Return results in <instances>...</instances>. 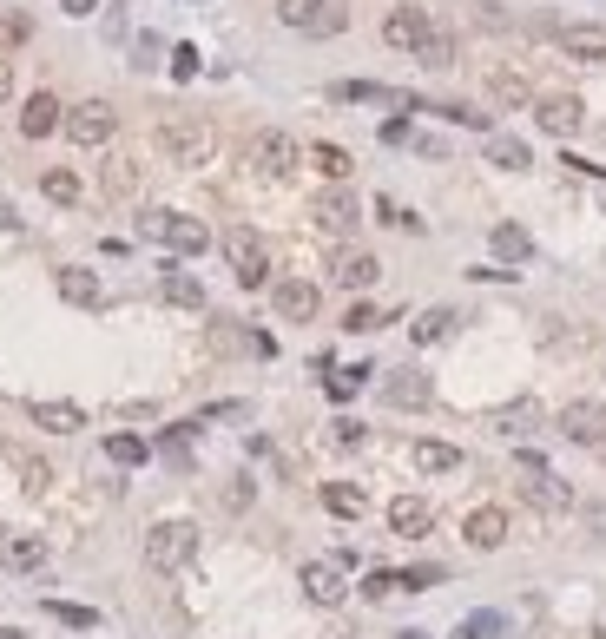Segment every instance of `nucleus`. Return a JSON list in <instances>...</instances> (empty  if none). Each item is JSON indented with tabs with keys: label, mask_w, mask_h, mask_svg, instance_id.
Returning a JSON list of instances; mask_svg holds the SVG:
<instances>
[{
	"label": "nucleus",
	"mask_w": 606,
	"mask_h": 639,
	"mask_svg": "<svg viewBox=\"0 0 606 639\" xmlns=\"http://www.w3.org/2000/svg\"><path fill=\"white\" fill-rule=\"evenodd\" d=\"M192 554H198V521H152L145 528V567L152 574H178V567H192Z\"/></svg>",
	"instance_id": "f257e3e1"
},
{
	"label": "nucleus",
	"mask_w": 606,
	"mask_h": 639,
	"mask_svg": "<svg viewBox=\"0 0 606 639\" xmlns=\"http://www.w3.org/2000/svg\"><path fill=\"white\" fill-rule=\"evenodd\" d=\"M159 152L178 172H198V165H211V152H218V132H211V119H165Z\"/></svg>",
	"instance_id": "f03ea898"
},
{
	"label": "nucleus",
	"mask_w": 606,
	"mask_h": 639,
	"mask_svg": "<svg viewBox=\"0 0 606 639\" xmlns=\"http://www.w3.org/2000/svg\"><path fill=\"white\" fill-rule=\"evenodd\" d=\"M139 238L165 244L172 257H198V251H211V224L185 218V211H145V218H139Z\"/></svg>",
	"instance_id": "7ed1b4c3"
},
{
	"label": "nucleus",
	"mask_w": 606,
	"mask_h": 639,
	"mask_svg": "<svg viewBox=\"0 0 606 639\" xmlns=\"http://www.w3.org/2000/svg\"><path fill=\"white\" fill-rule=\"evenodd\" d=\"M521 501H527V508H541V514H567V508H574V488H567L534 448H521Z\"/></svg>",
	"instance_id": "20e7f679"
},
{
	"label": "nucleus",
	"mask_w": 606,
	"mask_h": 639,
	"mask_svg": "<svg viewBox=\"0 0 606 639\" xmlns=\"http://www.w3.org/2000/svg\"><path fill=\"white\" fill-rule=\"evenodd\" d=\"M224 264H231V277L244 290H264V277H271V251H264V238H257L251 224H231L224 231Z\"/></svg>",
	"instance_id": "39448f33"
},
{
	"label": "nucleus",
	"mask_w": 606,
	"mask_h": 639,
	"mask_svg": "<svg viewBox=\"0 0 606 639\" xmlns=\"http://www.w3.org/2000/svg\"><path fill=\"white\" fill-rule=\"evenodd\" d=\"M534 126H541L547 139H574V132L587 126V106H580L574 93H541L534 99Z\"/></svg>",
	"instance_id": "423d86ee"
},
{
	"label": "nucleus",
	"mask_w": 606,
	"mask_h": 639,
	"mask_svg": "<svg viewBox=\"0 0 606 639\" xmlns=\"http://www.w3.org/2000/svg\"><path fill=\"white\" fill-rule=\"evenodd\" d=\"M297 587H303V600H310V607H343V600H350V580H343V567H336V560H303Z\"/></svg>",
	"instance_id": "0eeeda50"
},
{
	"label": "nucleus",
	"mask_w": 606,
	"mask_h": 639,
	"mask_svg": "<svg viewBox=\"0 0 606 639\" xmlns=\"http://www.w3.org/2000/svg\"><path fill=\"white\" fill-rule=\"evenodd\" d=\"M112 132H119V112H112L106 99H80V106L66 112V139L73 145H106Z\"/></svg>",
	"instance_id": "6e6552de"
},
{
	"label": "nucleus",
	"mask_w": 606,
	"mask_h": 639,
	"mask_svg": "<svg viewBox=\"0 0 606 639\" xmlns=\"http://www.w3.org/2000/svg\"><path fill=\"white\" fill-rule=\"evenodd\" d=\"M429 33H435V20L422 14V7H389V14H383V40L396 53H422V47H429Z\"/></svg>",
	"instance_id": "1a4fd4ad"
},
{
	"label": "nucleus",
	"mask_w": 606,
	"mask_h": 639,
	"mask_svg": "<svg viewBox=\"0 0 606 639\" xmlns=\"http://www.w3.org/2000/svg\"><path fill=\"white\" fill-rule=\"evenodd\" d=\"M554 429L567 435V442H580V448H600L606 442V402H567L554 416Z\"/></svg>",
	"instance_id": "9d476101"
},
{
	"label": "nucleus",
	"mask_w": 606,
	"mask_h": 639,
	"mask_svg": "<svg viewBox=\"0 0 606 639\" xmlns=\"http://www.w3.org/2000/svg\"><path fill=\"white\" fill-rule=\"evenodd\" d=\"M297 139L290 132H257L251 139V165H257V178H284V172H297Z\"/></svg>",
	"instance_id": "9b49d317"
},
{
	"label": "nucleus",
	"mask_w": 606,
	"mask_h": 639,
	"mask_svg": "<svg viewBox=\"0 0 606 639\" xmlns=\"http://www.w3.org/2000/svg\"><path fill=\"white\" fill-rule=\"evenodd\" d=\"M277 20L297 33H336L343 14H336V0H277Z\"/></svg>",
	"instance_id": "f8f14e48"
},
{
	"label": "nucleus",
	"mask_w": 606,
	"mask_h": 639,
	"mask_svg": "<svg viewBox=\"0 0 606 639\" xmlns=\"http://www.w3.org/2000/svg\"><path fill=\"white\" fill-rule=\"evenodd\" d=\"M271 310H277L284 323H310V317H317V284H303V277L271 284Z\"/></svg>",
	"instance_id": "ddd939ff"
},
{
	"label": "nucleus",
	"mask_w": 606,
	"mask_h": 639,
	"mask_svg": "<svg viewBox=\"0 0 606 639\" xmlns=\"http://www.w3.org/2000/svg\"><path fill=\"white\" fill-rule=\"evenodd\" d=\"M383 396H389V409H429V402H435V383L422 376V369H389Z\"/></svg>",
	"instance_id": "4468645a"
},
{
	"label": "nucleus",
	"mask_w": 606,
	"mask_h": 639,
	"mask_svg": "<svg viewBox=\"0 0 606 639\" xmlns=\"http://www.w3.org/2000/svg\"><path fill=\"white\" fill-rule=\"evenodd\" d=\"M310 218H317L323 231H330V238H350V231H356V198L343 192V185H330V192H323L317 205H310Z\"/></svg>",
	"instance_id": "2eb2a0df"
},
{
	"label": "nucleus",
	"mask_w": 606,
	"mask_h": 639,
	"mask_svg": "<svg viewBox=\"0 0 606 639\" xmlns=\"http://www.w3.org/2000/svg\"><path fill=\"white\" fill-rule=\"evenodd\" d=\"M389 528H396L402 541H422V534L435 528V508L422 495H396V501H389Z\"/></svg>",
	"instance_id": "dca6fc26"
},
{
	"label": "nucleus",
	"mask_w": 606,
	"mask_h": 639,
	"mask_svg": "<svg viewBox=\"0 0 606 639\" xmlns=\"http://www.w3.org/2000/svg\"><path fill=\"white\" fill-rule=\"evenodd\" d=\"M53 126H66V106L53 93H33L27 106H20V139H47Z\"/></svg>",
	"instance_id": "f3484780"
},
{
	"label": "nucleus",
	"mask_w": 606,
	"mask_h": 639,
	"mask_svg": "<svg viewBox=\"0 0 606 639\" xmlns=\"http://www.w3.org/2000/svg\"><path fill=\"white\" fill-rule=\"evenodd\" d=\"M53 290H60L66 304H80V310H99V304H106V284H99L93 271H80V264H66V271L53 277Z\"/></svg>",
	"instance_id": "a211bd4d"
},
{
	"label": "nucleus",
	"mask_w": 606,
	"mask_h": 639,
	"mask_svg": "<svg viewBox=\"0 0 606 639\" xmlns=\"http://www.w3.org/2000/svg\"><path fill=\"white\" fill-rule=\"evenodd\" d=\"M462 541L481 547V554H495V547L508 541V514H501V508H475V514L462 521Z\"/></svg>",
	"instance_id": "6ab92c4d"
},
{
	"label": "nucleus",
	"mask_w": 606,
	"mask_h": 639,
	"mask_svg": "<svg viewBox=\"0 0 606 639\" xmlns=\"http://www.w3.org/2000/svg\"><path fill=\"white\" fill-rule=\"evenodd\" d=\"M159 297H165V304H178V310H205V284H198L192 271H178V257L159 271Z\"/></svg>",
	"instance_id": "aec40b11"
},
{
	"label": "nucleus",
	"mask_w": 606,
	"mask_h": 639,
	"mask_svg": "<svg viewBox=\"0 0 606 639\" xmlns=\"http://www.w3.org/2000/svg\"><path fill=\"white\" fill-rule=\"evenodd\" d=\"M0 567H14V574L47 567V541L40 534H0Z\"/></svg>",
	"instance_id": "412c9836"
},
{
	"label": "nucleus",
	"mask_w": 606,
	"mask_h": 639,
	"mask_svg": "<svg viewBox=\"0 0 606 639\" xmlns=\"http://www.w3.org/2000/svg\"><path fill=\"white\" fill-rule=\"evenodd\" d=\"M27 416L40 422V429H53V435L86 429V409H80V402H47V396H40V402H27Z\"/></svg>",
	"instance_id": "4be33fe9"
},
{
	"label": "nucleus",
	"mask_w": 606,
	"mask_h": 639,
	"mask_svg": "<svg viewBox=\"0 0 606 639\" xmlns=\"http://www.w3.org/2000/svg\"><path fill=\"white\" fill-rule=\"evenodd\" d=\"M554 40H560V53H574V60H606V27L574 20V27H560Z\"/></svg>",
	"instance_id": "5701e85b"
},
{
	"label": "nucleus",
	"mask_w": 606,
	"mask_h": 639,
	"mask_svg": "<svg viewBox=\"0 0 606 639\" xmlns=\"http://www.w3.org/2000/svg\"><path fill=\"white\" fill-rule=\"evenodd\" d=\"M376 277H383L376 251H343V257H336V284H343V290H369Z\"/></svg>",
	"instance_id": "b1692460"
},
{
	"label": "nucleus",
	"mask_w": 606,
	"mask_h": 639,
	"mask_svg": "<svg viewBox=\"0 0 606 639\" xmlns=\"http://www.w3.org/2000/svg\"><path fill=\"white\" fill-rule=\"evenodd\" d=\"M488 244H495L501 264H527V257H534V238H527V224H508V218L488 231Z\"/></svg>",
	"instance_id": "393cba45"
},
{
	"label": "nucleus",
	"mask_w": 606,
	"mask_h": 639,
	"mask_svg": "<svg viewBox=\"0 0 606 639\" xmlns=\"http://www.w3.org/2000/svg\"><path fill=\"white\" fill-rule=\"evenodd\" d=\"M495 429H501V435H527V429H541V402H534V396L501 402V409H495Z\"/></svg>",
	"instance_id": "a878e982"
},
{
	"label": "nucleus",
	"mask_w": 606,
	"mask_h": 639,
	"mask_svg": "<svg viewBox=\"0 0 606 639\" xmlns=\"http://www.w3.org/2000/svg\"><path fill=\"white\" fill-rule=\"evenodd\" d=\"M409 455H415L422 475H455V468H462V448H455V442H415Z\"/></svg>",
	"instance_id": "bb28decb"
},
{
	"label": "nucleus",
	"mask_w": 606,
	"mask_h": 639,
	"mask_svg": "<svg viewBox=\"0 0 606 639\" xmlns=\"http://www.w3.org/2000/svg\"><path fill=\"white\" fill-rule=\"evenodd\" d=\"M488 165H501V172H527V165H534V152H527L514 132H488Z\"/></svg>",
	"instance_id": "cd10ccee"
},
{
	"label": "nucleus",
	"mask_w": 606,
	"mask_h": 639,
	"mask_svg": "<svg viewBox=\"0 0 606 639\" xmlns=\"http://www.w3.org/2000/svg\"><path fill=\"white\" fill-rule=\"evenodd\" d=\"M448 330H455V310H448V304H429V310H422V317L409 323V336H415V350H429V343H442Z\"/></svg>",
	"instance_id": "c85d7f7f"
},
{
	"label": "nucleus",
	"mask_w": 606,
	"mask_h": 639,
	"mask_svg": "<svg viewBox=\"0 0 606 639\" xmlns=\"http://www.w3.org/2000/svg\"><path fill=\"white\" fill-rule=\"evenodd\" d=\"M323 508L343 514V521H356V514H369V495L356 488V481H330V488H323Z\"/></svg>",
	"instance_id": "c756f323"
},
{
	"label": "nucleus",
	"mask_w": 606,
	"mask_h": 639,
	"mask_svg": "<svg viewBox=\"0 0 606 639\" xmlns=\"http://www.w3.org/2000/svg\"><path fill=\"white\" fill-rule=\"evenodd\" d=\"M310 165H317V172L330 178V185H343V178L356 172V159L343 152V145H310Z\"/></svg>",
	"instance_id": "7c9ffc66"
},
{
	"label": "nucleus",
	"mask_w": 606,
	"mask_h": 639,
	"mask_svg": "<svg viewBox=\"0 0 606 639\" xmlns=\"http://www.w3.org/2000/svg\"><path fill=\"white\" fill-rule=\"evenodd\" d=\"M106 455H112L119 468H139L145 455H152V442H145V435H126V429H119V435H106Z\"/></svg>",
	"instance_id": "2f4dec72"
},
{
	"label": "nucleus",
	"mask_w": 606,
	"mask_h": 639,
	"mask_svg": "<svg viewBox=\"0 0 606 639\" xmlns=\"http://www.w3.org/2000/svg\"><path fill=\"white\" fill-rule=\"evenodd\" d=\"M99 185H106V198H132V192H139V165H132V159H112L106 172H99Z\"/></svg>",
	"instance_id": "473e14b6"
},
{
	"label": "nucleus",
	"mask_w": 606,
	"mask_h": 639,
	"mask_svg": "<svg viewBox=\"0 0 606 639\" xmlns=\"http://www.w3.org/2000/svg\"><path fill=\"white\" fill-rule=\"evenodd\" d=\"M488 93H495V106H527V80H521V73H508V66L488 73Z\"/></svg>",
	"instance_id": "72a5a7b5"
},
{
	"label": "nucleus",
	"mask_w": 606,
	"mask_h": 639,
	"mask_svg": "<svg viewBox=\"0 0 606 639\" xmlns=\"http://www.w3.org/2000/svg\"><path fill=\"white\" fill-rule=\"evenodd\" d=\"M47 613H53L60 626H73V633H93V626H99V613L80 607V600H47Z\"/></svg>",
	"instance_id": "f704fd0d"
},
{
	"label": "nucleus",
	"mask_w": 606,
	"mask_h": 639,
	"mask_svg": "<svg viewBox=\"0 0 606 639\" xmlns=\"http://www.w3.org/2000/svg\"><path fill=\"white\" fill-rule=\"evenodd\" d=\"M455 639H508V620H501V613H468V620L455 626Z\"/></svg>",
	"instance_id": "c9c22d12"
},
{
	"label": "nucleus",
	"mask_w": 606,
	"mask_h": 639,
	"mask_svg": "<svg viewBox=\"0 0 606 639\" xmlns=\"http://www.w3.org/2000/svg\"><path fill=\"white\" fill-rule=\"evenodd\" d=\"M40 192H47V198H53V205H73V198H80V178L66 172V165H53V172H47V178H40Z\"/></svg>",
	"instance_id": "e433bc0d"
},
{
	"label": "nucleus",
	"mask_w": 606,
	"mask_h": 639,
	"mask_svg": "<svg viewBox=\"0 0 606 639\" xmlns=\"http://www.w3.org/2000/svg\"><path fill=\"white\" fill-rule=\"evenodd\" d=\"M369 600H389V593H409V574H396V567H376V574L363 580Z\"/></svg>",
	"instance_id": "4c0bfd02"
},
{
	"label": "nucleus",
	"mask_w": 606,
	"mask_h": 639,
	"mask_svg": "<svg viewBox=\"0 0 606 639\" xmlns=\"http://www.w3.org/2000/svg\"><path fill=\"white\" fill-rule=\"evenodd\" d=\"M415 60H422V66H435V73H442V66H455V40H448V33L435 27V33H429V47L415 53Z\"/></svg>",
	"instance_id": "58836bf2"
},
{
	"label": "nucleus",
	"mask_w": 606,
	"mask_h": 639,
	"mask_svg": "<svg viewBox=\"0 0 606 639\" xmlns=\"http://www.w3.org/2000/svg\"><path fill=\"white\" fill-rule=\"evenodd\" d=\"M159 455H165V462H192V429H165Z\"/></svg>",
	"instance_id": "ea45409f"
},
{
	"label": "nucleus",
	"mask_w": 606,
	"mask_h": 639,
	"mask_svg": "<svg viewBox=\"0 0 606 639\" xmlns=\"http://www.w3.org/2000/svg\"><path fill=\"white\" fill-rule=\"evenodd\" d=\"M363 383H369V369H363V363H356V369H336V376H330V396H336V402H350Z\"/></svg>",
	"instance_id": "a19ab883"
},
{
	"label": "nucleus",
	"mask_w": 606,
	"mask_h": 639,
	"mask_svg": "<svg viewBox=\"0 0 606 639\" xmlns=\"http://www.w3.org/2000/svg\"><path fill=\"white\" fill-rule=\"evenodd\" d=\"M376 323H383V310H376V304H356L350 317H343V330H350V336H369Z\"/></svg>",
	"instance_id": "79ce46f5"
},
{
	"label": "nucleus",
	"mask_w": 606,
	"mask_h": 639,
	"mask_svg": "<svg viewBox=\"0 0 606 639\" xmlns=\"http://www.w3.org/2000/svg\"><path fill=\"white\" fill-rule=\"evenodd\" d=\"M172 80H198V47H172Z\"/></svg>",
	"instance_id": "37998d69"
},
{
	"label": "nucleus",
	"mask_w": 606,
	"mask_h": 639,
	"mask_svg": "<svg viewBox=\"0 0 606 639\" xmlns=\"http://www.w3.org/2000/svg\"><path fill=\"white\" fill-rule=\"evenodd\" d=\"M224 508H231V514H244V508H251V481H231V488H224Z\"/></svg>",
	"instance_id": "c03bdc74"
},
{
	"label": "nucleus",
	"mask_w": 606,
	"mask_h": 639,
	"mask_svg": "<svg viewBox=\"0 0 606 639\" xmlns=\"http://www.w3.org/2000/svg\"><path fill=\"white\" fill-rule=\"evenodd\" d=\"M20 475H27V495L47 488V462H33V455H20Z\"/></svg>",
	"instance_id": "a18cd8bd"
},
{
	"label": "nucleus",
	"mask_w": 606,
	"mask_h": 639,
	"mask_svg": "<svg viewBox=\"0 0 606 639\" xmlns=\"http://www.w3.org/2000/svg\"><path fill=\"white\" fill-rule=\"evenodd\" d=\"M336 442L356 448V442H363V422H356V416H336Z\"/></svg>",
	"instance_id": "49530a36"
},
{
	"label": "nucleus",
	"mask_w": 606,
	"mask_h": 639,
	"mask_svg": "<svg viewBox=\"0 0 606 639\" xmlns=\"http://www.w3.org/2000/svg\"><path fill=\"white\" fill-rule=\"evenodd\" d=\"M422 587H442V567H409V593H422Z\"/></svg>",
	"instance_id": "de8ad7c7"
},
{
	"label": "nucleus",
	"mask_w": 606,
	"mask_h": 639,
	"mask_svg": "<svg viewBox=\"0 0 606 639\" xmlns=\"http://www.w3.org/2000/svg\"><path fill=\"white\" fill-rule=\"evenodd\" d=\"M7 99H14V60L0 53V106H7Z\"/></svg>",
	"instance_id": "09e8293b"
},
{
	"label": "nucleus",
	"mask_w": 606,
	"mask_h": 639,
	"mask_svg": "<svg viewBox=\"0 0 606 639\" xmlns=\"http://www.w3.org/2000/svg\"><path fill=\"white\" fill-rule=\"evenodd\" d=\"M93 7H99V0H60V14H73V20H86Z\"/></svg>",
	"instance_id": "8fccbe9b"
},
{
	"label": "nucleus",
	"mask_w": 606,
	"mask_h": 639,
	"mask_svg": "<svg viewBox=\"0 0 606 639\" xmlns=\"http://www.w3.org/2000/svg\"><path fill=\"white\" fill-rule=\"evenodd\" d=\"M0 231H20V211L7 205V198H0Z\"/></svg>",
	"instance_id": "3c124183"
},
{
	"label": "nucleus",
	"mask_w": 606,
	"mask_h": 639,
	"mask_svg": "<svg viewBox=\"0 0 606 639\" xmlns=\"http://www.w3.org/2000/svg\"><path fill=\"white\" fill-rule=\"evenodd\" d=\"M0 639H27V633H14V626H0Z\"/></svg>",
	"instance_id": "603ef678"
},
{
	"label": "nucleus",
	"mask_w": 606,
	"mask_h": 639,
	"mask_svg": "<svg viewBox=\"0 0 606 639\" xmlns=\"http://www.w3.org/2000/svg\"><path fill=\"white\" fill-rule=\"evenodd\" d=\"M402 639H429V633H402Z\"/></svg>",
	"instance_id": "864d4df0"
}]
</instances>
